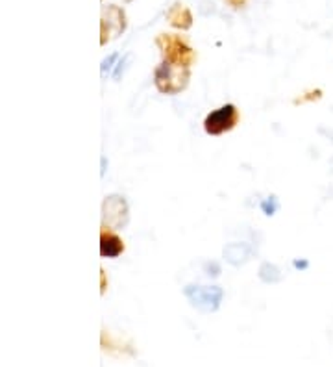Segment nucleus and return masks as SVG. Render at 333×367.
Wrapping results in <instances>:
<instances>
[{"mask_svg": "<svg viewBox=\"0 0 333 367\" xmlns=\"http://www.w3.org/2000/svg\"><path fill=\"white\" fill-rule=\"evenodd\" d=\"M156 45H158L159 52H161V61H167L170 65L176 67L191 69L196 61V52L187 45V41L182 36H174V34H159L156 37Z\"/></svg>", "mask_w": 333, "mask_h": 367, "instance_id": "nucleus-1", "label": "nucleus"}, {"mask_svg": "<svg viewBox=\"0 0 333 367\" xmlns=\"http://www.w3.org/2000/svg\"><path fill=\"white\" fill-rule=\"evenodd\" d=\"M191 78V69L176 67L167 61H161L154 71V84L156 89L163 95H180L185 91Z\"/></svg>", "mask_w": 333, "mask_h": 367, "instance_id": "nucleus-2", "label": "nucleus"}, {"mask_svg": "<svg viewBox=\"0 0 333 367\" xmlns=\"http://www.w3.org/2000/svg\"><path fill=\"white\" fill-rule=\"evenodd\" d=\"M183 295L189 300V304L196 308L202 313H213L220 308V302L225 299V289L218 286H194L189 284L183 288Z\"/></svg>", "mask_w": 333, "mask_h": 367, "instance_id": "nucleus-3", "label": "nucleus"}, {"mask_svg": "<svg viewBox=\"0 0 333 367\" xmlns=\"http://www.w3.org/2000/svg\"><path fill=\"white\" fill-rule=\"evenodd\" d=\"M239 122V110L236 104H225L207 113L204 119V130L207 135H222L231 132Z\"/></svg>", "mask_w": 333, "mask_h": 367, "instance_id": "nucleus-4", "label": "nucleus"}, {"mask_svg": "<svg viewBox=\"0 0 333 367\" xmlns=\"http://www.w3.org/2000/svg\"><path fill=\"white\" fill-rule=\"evenodd\" d=\"M130 221L128 202L121 195H108L102 202V227L121 230Z\"/></svg>", "mask_w": 333, "mask_h": 367, "instance_id": "nucleus-5", "label": "nucleus"}, {"mask_svg": "<svg viewBox=\"0 0 333 367\" xmlns=\"http://www.w3.org/2000/svg\"><path fill=\"white\" fill-rule=\"evenodd\" d=\"M126 30V13L117 6H108L102 12V39L100 43L106 45L109 39H115Z\"/></svg>", "mask_w": 333, "mask_h": 367, "instance_id": "nucleus-6", "label": "nucleus"}, {"mask_svg": "<svg viewBox=\"0 0 333 367\" xmlns=\"http://www.w3.org/2000/svg\"><path fill=\"white\" fill-rule=\"evenodd\" d=\"M124 252V241L111 228L102 227L100 232V254L102 258H117Z\"/></svg>", "mask_w": 333, "mask_h": 367, "instance_id": "nucleus-7", "label": "nucleus"}, {"mask_svg": "<svg viewBox=\"0 0 333 367\" xmlns=\"http://www.w3.org/2000/svg\"><path fill=\"white\" fill-rule=\"evenodd\" d=\"M167 21L178 30H189L193 26V13L182 2H174L167 10Z\"/></svg>", "mask_w": 333, "mask_h": 367, "instance_id": "nucleus-8", "label": "nucleus"}, {"mask_svg": "<svg viewBox=\"0 0 333 367\" xmlns=\"http://www.w3.org/2000/svg\"><path fill=\"white\" fill-rule=\"evenodd\" d=\"M250 249L249 245L244 243H231L225 249V258L231 265H241L249 260Z\"/></svg>", "mask_w": 333, "mask_h": 367, "instance_id": "nucleus-9", "label": "nucleus"}, {"mask_svg": "<svg viewBox=\"0 0 333 367\" xmlns=\"http://www.w3.org/2000/svg\"><path fill=\"white\" fill-rule=\"evenodd\" d=\"M260 276H261V280L266 282V284H274V282H278L279 278H282L278 267H276V265H273V263H268V262L261 265Z\"/></svg>", "mask_w": 333, "mask_h": 367, "instance_id": "nucleus-10", "label": "nucleus"}, {"mask_svg": "<svg viewBox=\"0 0 333 367\" xmlns=\"http://www.w3.org/2000/svg\"><path fill=\"white\" fill-rule=\"evenodd\" d=\"M117 58H119V56L111 54L102 61V76H106V73H109V71H111V67H113V61H115Z\"/></svg>", "mask_w": 333, "mask_h": 367, "instance_id": "nucleus-11", "label": "nucleus"}, {"mask_svg": "<svg viewBox=\"0 0 333 367\" xmlns=\"http://www.w3.org/2000/svg\"><path fill=\"white\" fill-rule=\"evenodd\" d=\"M306 95H308V97H300V98H298L297 104H298V102H308V100H319V98H321V95H322V91H321V89H317V91L306 93Z\"/></svg>", "mask_w": 333, "mask_h": 367, "instance_id": "nucleus-12", "label": "nucleus"}, {"mask_svg": "<svg viewBox=\"0 0 333 367\" xmlns=\"http://www.w3.org/2000/svg\"><path fill=\"white\" fill-rule=\"evenodd\" d=\"M309 263L306 262V260H297V262H295V267H297V269H306Z\"/></svg>", "mask_w": 333, "mask_h": 367, "instance_id": "nucleus-13", "label": "nucleus"}, {"mask_svg": "<svg viewBox=\"0 0 333 367\" xmlns=\"http://www.w3.org/2000/svg\"><path fill=\"white\" fill-rule=\"evenodd\" d=\"M233 8H242L246 4V0H228Z\"/></svg>", "mask_w": 333, "mask_h": 367, "instance_id": "nucleus-14", "label": "nucleus"}]
</instances>
